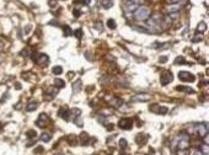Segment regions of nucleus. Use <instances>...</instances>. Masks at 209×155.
Instances as JSON below:
<instances>
[{
    "instance_id": "24",
    "label": "nucleus",
    "mask_w": 209,
    "mask_h": 155,
    "mask_svg": "<svg viewBox=\"0 0 209 155\" xmlns=\"http://www.w3.org/2000/svg\"><path fill=\"white\" fill-rule=\"evenodd\" d=\"M67 141H69V144L70 145H73V147L78 144V138H76L75 136H69V137L67 138Z\"/></svg>"
},
{
    "instance_id": "3",
    "label": "nucleus",
    "mask_w": 209,
    "mask_h": 155,
    "mask_svg": "<svg viewBox=\"0 0 209 155\" xmlns=\"http://www.w3.org/2000/svg\"><path fill=\"white\" fill-rule=\"evenodd\" d=\"M33 62L36 63V64H38V65H47L48 63H49V58L47 54H44V53H37V54H33Z\"/></svg>"
},
{
    "instance_id": "33",
    "label": "nucleus",
    "mask_w": 209,
    "mask_h": 155,
    "mask_svg": "<svg viewBox=\"0 0 209 155\" xmlns=\"http://www.w3.org/2000/svg\"><path fill=\"white\" fill-rule=\"evenodd\" d=\"M127 145H128V143H127V139H124V138L119 139V147H121L122 149H125V148H127Z\"/></svg>"
},
{
    "instance_id": "35",
    "label": "nucleus",
    "mask_w": 209,
    "mask_h": 155,
    "mask_svg": "<svg viewBox=\"0 0 209 155\" xmlns=\"http://www.w3.org/2000/svg\"><path fill=\"white\" fill-rule=\"evenodd\" d=\"M80 84H81V81H80V80H78V81H76V84H73V89L75 87V92L80 91V87H79V86H80Z\"/></svg>"
},
{
    "instance_id": "48",
    "label": "nucleus",
    "mask_w": 209,
    "mask_h": 155,
    "mask_svg": "<svg viewBox=\"0 0 209 155\" xmlns=\"http://www.w3.org/2000/svg\"><path fill=\"white\" fill-rule=\"evenodd\" d=\"M59 155H60V154H59Z\"/></svg>"
},
{
    "instance_id": "37",
    "label": "nucleus",
    "mask_w": 209,
    "mask_h": 155,
    "mask_svg": "<svg viewBox=\"0 0 209 155\" xmlns=\"http://www.w3.org/2000/svg\"><path fill=\"white\" fill-rule=\"evenodd\" d=\"M159 62H160V63H166V62H167V57H166V56L160 57V59H159Z\"/></svg>"
},
{
    "instance_id": "17",
    "label": "nucleus",
    "mask_w": 209,
    "mask_h": 155,
    "mask_svg": "<svg viewBox=\"0 0 209 155\" xmlns=\"http://www.w3.org/2000/svg\"><path fill=\"white\" fill-rule=\"evenodd\" d=\"M108 101V103L113 106V107H119L121 105H122V100L119 99V97H112V99H107Z\"/></svg>"
},
{
    "instance_id": "5",
    "label": "nucleus",
    "mask_w": 209,
    "mask_h": 155,
    "mask_svg": "<svg viewBox=\"0 0 209 155\" xmlns=\"http://www.w3.org/2000/svg\"><path fill=\"white\" fill-rule=\"evenodd\" d=\"M137 8H138V5L130 3L129 0H125L124 6H123V11H124V14L127 15L128 17H130V16H133V13L137 10Z\"/></svg>"
},
{
    "instance_id": "30",
    "label": "nucleus",
    "mask_w": 209,
    "mask_h": 155,
    "mask_svg": "<svg viewBox=\"0 0 209 155\" xmlns=\"http://www.w3.org/2000/svg\"><path fill=\"white\" fill-rule=\"evenodd\" d=\"M71 35H73L71 28H70L69 26H65V27H64V36H65V37H69Z\"/></svg>"
},
{
    "instance_id": "14",
    "label": "nucleus",
    "mask_w": 209,
    "mask_h": 155,
    "mask_svg": "<svg viewBox=\"0 0 209 155\" xmlns=\"http://www.w3.org/2000/svg\"><path fill=\"white\" fill-rule=\"evenodd\" d=\"M148 136L146 134H143V133H140V134H138L137 137H135V143L138 144V145H140V147H143V145H145L146 143H148Z\"/></svg>"
},
{
    "instance_id": "46",
    "label": "nucleus",
    "mask_w": 209,
    "mask_h": 155,
    "mask_svg": "<svg viewBox=\"0 0 209 155\" xmlns=\"http://www.w3.org/2000/svg\"><path fill=\"white\" fill-rule=\"evenodd\" d=\"M0 130H1V125H0Z\"/></svg>"
},
{
    "instance_id": "10",
    "label": "nucleus",
    "mask_w": 209,
    "mask_h": 155,
    "mask_svg": "<svg viewBox=\"0 0 209 155\" xmlns=\"http://www.w3.org/2000/svg\"><path fill=\"white\" fill-rule=\"evenodd\" d=\"M48 123H49V117L46 113H41L36 121V126L40 128H44Z\"/></svg>"
},
{
    "instance_id": "15",
    "label": "nucleus",
    "mask_w": 209,
    "mask_h": 155,
    "mask_svg": "<svg viewBox=\"0 0 209 155\" xmlns=\"http://www.w3.org/2000/svg\"><path fill=\"white\" fill-rule=\"evenodd\" d=\"M57 92H58V91L54 90V87H47V89L44 90V96H46L47 100H52L57 95Z\"/></svg>"
},
{
    "instance_id": "40",
    "label": "nucleus",
    "mask_w": 209,
    "mask_h": 155,
    "mask_svg": "<svg viewBox=\"0 0 209 155\" xmlns=\"http://www.w3.org/2000/svg\"><path fill=\"white\" fill-rule=\"evenodd\" d=\"M94 26H95V27H97L98 31H101V30H102V25H101V24H95Z\"/></svg>"
},
{
    "instance_id": "31",
    "label": "nucleus",
    "mask_w": 209,
    "mask_h": 155,
    "mask_svg": "<svg viewBox=\"0 0 209 155\" xmlns=\"http://www.w3.org/2000/svg\"><path fill=\"white\" fill-rule=\"evenodd\" d=\"M203 40V35L201 33V35H195V37H193V40H192V42L193 43H197V42H201Z\"/></svg>"
},
{
    "instance_id": "11",
    "label": "nucleus",
    "mask_w": 209,
    "mask_h": 155,
    "mask_svg": "<svg viewBox=\"0 0 209 155\" xmlns=\"http://www.w3.org/2000/svg\"><path fill=\"white\" fill-rule=\"evenodd\" d=\"M150 99H151V95H149V94H138V95L132 96L133 102H146V101H150Z\"/></svg>"
},
{
    "instance_id": "21",
    "label": "nucleus",
    "mask_w": 209,
    "mask_h": 155,
    "mask_svg": "<svg viewBox=\"0 0 209 155\" xmlns=\"http://www.w3.org/2000/svg\"><path fill=\"white\" fill-rule=\"evenodd\" d=\"M54 86L57 89H63V87H65V81L59 79V78H57V79H54Z\"/></svg>"
},
{
    "instance_id": "4",
    "label": "nucleus",
    "mask_w": 209,
    "mask_h": 155,
    "mask_svg": "<svg viewBox=\"0 0 209 155\" xmlns=\"http://www.w3.org/2000/svg\"><path fill=\"white\" fill-rule=\"evenodd\" d=\"M148 24L149 26L153 28H160L161 27V24H162V17L159 14L153 15L150 19H148Z\"/></svg>"
},
{
    "instance_id": "20",
    "label": "nucleus",
    "mask_w": 209,
    "mask_h": 155,
    "mask_svg": "<svg viewBox=\"0 0 209 155\" xmlns=\"http://www.w3.org/2000/svg\"><path fill=\"white\" fill-rule=\"evenodd\" d=\"M101 5L103 9H111L113 6V0H101Z\"/></svg>"
},
{
    "instance_id": "45",
    "label": "nucleus",
    "mask_w": 209,
    "mask_h": 155,
    "mask_svg": "<svg viewBox=\"0 0 209 155\" xmlns=\"http://www.w3.org/2000/svg\"><path fill=\"white\" fill-rule=\"evenodd\" d=\"M119 155H128L127 153H119Z\"/></svg>"
},
{
    "instance_id": "1",
    "label": "nucleus",
    "mask_w": 209,
    "mask_h": 155,
    "mask_svg": "<svg viewBox=\"0 0 209 155\" xmlns=\"http://www.w3.org/2000/svg\"><path fill=\"white\" fill-rule=\"evenodd\" d=\"M173 147L177 148V150L188 149V147H190V134H187L186 132L180 133L173 141Z\"/></svg>"
},
{
    "instance_id": "16",
    "label": "nucleus",
    "mask_w": 209,
    "mask_h": 155,
    "mask_svg": "<svg viewBox=\"0 0 209 155\" xmlns=\"http://www.w3.org/2000/svg\"><path fill=\"white\" fill-rule=\"evenodd\" d=\"M79 141H80V144L85 147V145H89V144H90V141H92V139L89 137V134H87V133H81V134H80V137H79Z\"/></svg>"
},
{
    "instance_id": "19",
    "label": "nucleus",
    "mask_w": 209,
    "mask_h": 155,
    "mask_svg": "<svg viewBox=\"0 0 209 155\" xmlns=\"http://www.w3.org/2000/svg\"><path fill=\"white\" fill-rule=\"evenodd\" d=\"M37 106H38V103L36 101H31V102H28L27 106H26V111L27 112H32V111H35L37 108Z\"/></svg>"
},
{
    "instance_id": "43",
    "label": "nucleus",
    "mask_w": 209,
    "mask_h": 155,
    "mask_svg": "<svg viewBox=\"0 0 209 155\" xmlns=\"http://www.w3.org/2000/svg\"><path fill=\"white\" fill-rule=\"evenodd\" d=\"M113 127H114L113 125H108V126H107V129H108V130H112V129H113Z\"/></svg>"
},
{
    "instance_id": "29",
    "label": "nucleus",
    "mask_w": 209,
    "mask_h": 155,
    "mask_svg": "<svg viewBox=\"0 0 209 155\" xmlns=\"http://www.w3.org/2000/svg\"><path fill=\"white\" fill-rule=\"evenodd\" d=\"M36 136H37V133H36L35 129H30V130H27V133H26V137H27L28 139H32V138H35Z\"/></svg>"
},
{
    "instance_id": "13",
    "label": "nucleus",
    "mask_w": 209,
    "mask_h": 155,
    "mask_svg": "<svg viewBox=\"0 0 209 155\" xmlns=\"http://www.w3.org/2000/svg\"><path fill=\"white\" fill-rule=\"evenodd\" d=\"M181 9H182L181 3H177V4H171V5H167L166 6V11L168 13V14H177Z\"/></svg>"
},
{
    "instance_id": "2",
    "label": "nucleus",
    "mask_w": 209,
    "mask_h": 155,
    "mask_svg": "<svg viewBox=\"0 0 209 155\" xmlns=\"http://www.w3.org/2000/svg\"><path fill=\"white\" fill-rule=\"evenodd\" d=\"M150 14L151 13H150L149 8H146V6H138L137 10L133 13V17L137 21H145V20L149 19Z\"/></svg>"
},
{
    "instance_id": "25",
    "label": "nucleus",
    "mask_w": 209,
    "mask_h": 155,
    "mask_svg": "<svg viewBox=\"0 0 209 155\" xmlns=\"http://www.w3.org/2000/svg\"><path fill=\"white\" fill-rule=\"evenodd\" d=\"M41 141H44V143H48V141H52V137H51V134H48V133H42Z\"/></svg>"
},
{
    "instance_id": "39",
    "label": "nucleus",
    "mask_w": 209,
    "mask_h": 155,
    "mask_svg": "<svg viewBox=\"0 0 209 155\" xmlns=\"http://www.w3.org/2000/svg\"><path fill=\"white\" fill-rule=\"evenodd\" d=\"M75 3H83V4H90V0H78V1H75Z\"/></svg>"
},
{
    "instance_id": "44",
    "label": "nucleus",
    "mask_w": 209,
    "mask_h": 155,
    "mask_svg": "<svg viewBox=\"0 0 209 155\" xmlns=\"http://www.w3.org/2000/svg\"><path fill=\"white\" fill-rule=\"evenodd\" d=\"M3 46H4V44H3V42H1V41H0V51H1V49H3Z\"/></svg>"
},
{
    "instance_id": "12",
    "label": "nucleus",
    "mask_w": 209,
    "mask_h": 155,
    "mask_svg": "<svg viewBox=\"0 0 209 155\" xmlns=\"http://www.w3.org/2000/svg\"><path fill=\"white\" fill-rule=\"evenodd\" d=\"M70 113H71V111L69 110V107H68V106H63V107H60V108H59L58 116H59L60 118L65 119V121H69Z\"/></svg>"
},
{
    "instance_id": "26",
    "label": "nucleus",
    "mask_w": 209,
    "mask_h": 155,
    "mask_svg": "<svg viewBox=\"0 0 209 155\" xmlns=\"http://www.w3.org/2000/svg\"><path fill=\"white\" fill-rule=\"evenodd\" d=\"M73 35L76 37V38H79V40H81L83 38V30L81 28H78V30H75V31H73Z\"/></svg>"
},
{
    "instance_id": "6",
    "label": "nucleus",
    "mask_w": 209,
    "mask_h": 155,
    "mask_svg": "<svg viewBox=\"0 0 209 155\" xmlns=\"http://www.w3.org/2000/svg\"><path fill=\"white\" fill-rule=\"evenodd\" d=\"M133 125H134L133 119H132V118H128V117L119 119V122H118V127L121 128V129H124V130H129V129H132Z\"/></svg>"
},
{
    "instance_id": "38",
    "label": "nucleus",
    "mask_w": 209,
    "mask_h": 155,
    "mask_svg": "<svg viewBox=\"0 0 209 155\" xmlns=\"http://www.w3.org/2000/svg\"><path fill=\"white\" fill-rule=\"evenodd\" d=\"M193 155H203V154H202L201 149H195V152H193Z\"/></svg>"
},
{
    "instance_id": "7",
    "label": "nucleus",
    "mask_w": 209,
    "mask_h": 155,
    "mask_svg": "<svg viewBox=\"0 0 209 155\" xmlns=\"http://www.w3.org/2000/svg\"><path fill=\"white\" fill-rule=\"evenodd\" d=\"M179 79L181 81H186V83H193L195 80V76L190 71H180L179 73Z\"/></svg>"
},
{
    "instance_id": "41",
    "label": "nucleus",
    "mask_w": 209,
    "mask_h": 155,
    "mask_svg": "<svg viewBox=\"0 0 209 155\" xmlns=\"http://www.w3.org/2000/svg\"><path fill=\"white\" fill-rule=\"evenodd\" d=\"M80 14H81V13H80L79 10H74V15H75V17H79Z\"/></svg>"
},
{
    "instance_id": "32",
    "label": "nucleus",
    "mask_w": 209,
    "mask_h": 155,
    "mask_svg": "<svg viewBox=\"0 0 209 155\" xmlns=\"http://www.w3.org/2000/svg\"><path fill=\"white\" fill-rule=\"evenodd\" d=\"M201 152H202V154H206V155H208V144H203L201 148Z\"/></svg>"
},
{
    "instance_id": "18",
    "label": "nucleus",
    "mask_w": 209,
    "mask_h": 155,
    "mask_svg": "<svg viewBox=\"0 0 209 155\" xmlns=\"http://www.w3.org/2000/svg\"><path fill=\"white\" fill-rule=\"evenodd\" d=\"M176 90L177 91H183L186 94H195V90L192 87H188V86H176Z\"/></svg>"
},
{
    "instance_id": "42",
    "label": "nucleus",
    "mask_w": 209,
    "mask_h": 155,
    "mask_svg": "<svg viewBox=\"0 0 209 155\" xmlns=\"http://www.w3.org/2000/svg\"><path fill=\"white\" fill-rule=\"evenodd\" d=\"M170 1H171L172 4H177V3H181L182 0H170Z\"/></svg>"
},
{
    "instance_id": "27",
    "label": "nucleus",
    "mask_w": 209,
    "mask_h": 155,
    "mask_svg": "<svg viewBox=\"0 0 209 155\" xmlns=\"http://www.w3.org/2000/svg\"><path fill=\"white\" fill-rule=\"evenodd\" d=\"M107 26H108V28H111V30H114V28L117 27V24H116V21L113 19H108L107 20Z\"/></svg>"
},
{
    "instance_id": "22",
    "label": "nucleus",
    "mask_w": 209,
    "mask_h": 155,
    "mask_svg": "<svg viewBox=\"0 0 209 155\" xmlns=\"http://www.w3.org/2000/svg\"><path fill=\"white\" fill-rule=\"evenodd\" d=\"M74 123L78 126L79 128H81L84 127V121H83V118L80 117V116H78V117H74Z\"/></svg>"
},
{
    "instance_id": "9",
    "label": "nucleus",
    "mask_w": 209,
    "mask_h": 155,
    "mask_svg": "<svg viewBox=\"0 0 209 155\" xmlns=\"http://www.w3.org/2000/svg\"><path fill=\"white\" fill-rule=\"evenodd\" d=\"M149 111L153 113H156V114H166L168 112V108L166 106H160V105H151Z\"/></svg>"
},
{
    "instance_id": "36",
    "label": "nucleus",
    "mask_w": 209,
    "mask_h": 155,
    "mask_svg": "<svg viewBox=\"0 0 209 155\" xmlns=\"http://www.w3.org/2000/svg\"><path fill=\"white\" fill-rule=\"evenodd\" d=\"M43 150H44V148H43V147H38V148H36V149H35V153H36V154H40V153H42Z\"/></svg>"
},
{
    "instance_id": "8",
    "label": "nucleus",
    "mask_w": 209,
    "mask_h": 155,
    "mask_svg": "<svg viewBox=\"0 0 209 155\" xmlns=\"http://www.w3.org/2000/svg\"><path fill=\"white\" fill-rule=\"evenodd\" d=\"M173 80V74L171 73L170 70H166L164 71L162 74H161V79H160V83H161V85L162 86H166V85H168L171 81Z\"/></svg>"
},
{
    "instance_id": "34",
    "label": "nucleus",
    "mask_w": 209,
    "mask_h": 155,
    "mask_svg": "<svg viewBox=\"0 0 209 155\" xmlns=\"http://www.w3.org/2000/svg\"><path fill=\"white\" fill-rule=\"evenodd\" d=\"M176 64H186V59L183 57H177L176 60H175Z\"/></svg>"
},
{
    "instance_id": "47",
    "label": "nucleus",
    "mask_w": 209,
    "mask_h": 155,
    "mask_svg": "<svg viewBox=\"0 0 209 155\" xmlns=\"http://www.w3.org/2000/svg\"><path fill=\"white\" fill-rule=\"evenodd\" d=\"M203 155H206V154H203Z\"/></svg>"
},
{
    "instance_id": "23",
    "label": "nucleus",
    "mask_w": 209,
    "mask_h": 155,
    "mask_svg": "<svg viewBox=\"0 0 209 155\" xmlns=\"http://www.w3.org/2000/svg\"><path fill=\"white\" fill-rule=\"evenodd\" d=\"M206 30H207L206 22H199V25L197 26V32H198V33H203Z\"/></svg>"
},
{
    "instance_id": "28",
    "label": "nucleus",
    "mask_w": 209,
    "mask_h": 155,
    "mask_svg": "<svg viewBox=\"0 0 209 155\" xmlns=\"http://www.w3.org/2000/svg\"><path fill=\"white\" fill-rule=\"evenodd\" d=\"M52 73H53L54 75H60V74L63 73V68H62L60 65H57V67H54V68L52 69Z\"/></svg>"
}]
</instances>
